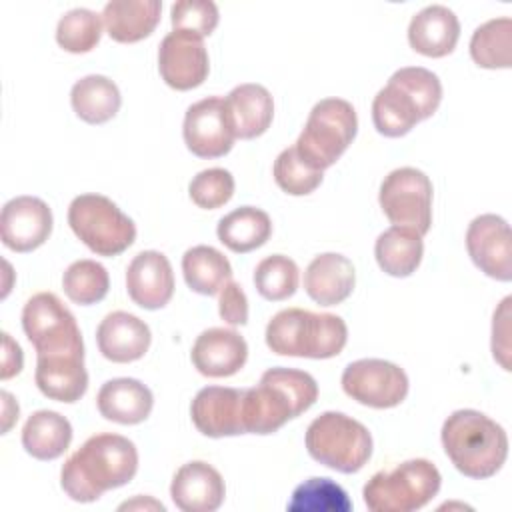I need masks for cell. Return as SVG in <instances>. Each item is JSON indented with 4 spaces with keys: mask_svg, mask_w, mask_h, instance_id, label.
<instances>
[{
    "mask_svg": "<svg viewBox=\"0 0 512 512\" xmlns=\"http://www.w3.org/2000/svg\"><path fill=\"white\" fill-rule=\"evenodd\" d=\"M348 340L346 322L328 312L284 308L266 326V344L274 354L298 358H334Z\"/></svg>",
    "mask_w": 512,
    "mask_h": 512,
    "instance_id": "obj_5",
    "label": "cell"
},
{
    "mask_svg": "<svg viewBox=\"0 0 512 512\" xmlns=\"http://www.w3.org/2000/svg\"><path fill=\"white\" fill-rule=\"evenodd\" d=\"M96 406L106 420L132 426L150 416L154 396L150 388L136 378H112L100 386Z\"/></svg>",
    "mask_w": 512,
    "mask_h": 512,
    "instance_id": "obj_25",
    "label": "cell"
},
{
    "mask_svg": "<svg viewBox=\"0 0 512 512\" xmlns=\"http://www.w3.org/2000/svg\"><path fill=\"white\" fill-rule=\"evenodd\" d=\"M96 342L100 354L116 364L140 360L152 342L150 328L138 316L116 310L102 318L96 328Z\"/></svg>",
    "mask_w": 512,
    "mask_h": 512,
    "instance_id": "obj_21",
    "label": "cell"
},
{
    "mask_svg": "<svg viewBox=\"0 0 512 512\" xmlns=\"http://www.w3.org/2000/svg\"><path fill=\"white\" fill-rule=\"evenodd\" d=\"M218 312L224 322L230 326H244L248 322V298L238 282H226L218 292Z\"/></svg>",
    "mask_w": 512,
    "mask_h": 512,
    "instance_id": "obj_42",
    "label": "cell"
},
{
    "mask_svg": "<svg viewBox=\"0 0 512 512\" xmlns=\"http://www.w3.org/2000/svg\"><path fill=\"white\" fill-rule=\"evenodd\" d=\"M186 148L198 158H220L234 146V132L226 116L224 98L208 96L188 106L182 124Z\"/></svg>",
    "mask_w": 512,
    "mask_h": 512,
    "instance_id": "obj_13",
    "label": "cell"
},
{
    "mask_svg": "<svg viewBox=\"0 0 512 512\" xmlns=\"http://www.w3.org/2000/svg\"><path fill=\"white\" fill-rule=\"evenodd\" d=\"M510 302L506 296L492 318V356L504 370H510Z\"/></svg>",
    "mask_w": 512,
    "mask_h": 512,
    "instance_id": "obj_41",
    "label": "cell"
},
{
    "mask_svg": "<svg viewBox=\"0 0 512 512\" xmlns=\"http://www.w3.org/2000/svg\"><path fill=\"white\" fill-rule=\"evenodd\" d=\"M440 438L454 468L474 480L494 476L508 458L504 428L472 408L452 412L442 424Z\"/></svg>",
    "mask_w": 512,
    "mask_h": 512,
    "instance_id": "obj_4",
    "label": "cell"
},
{
    "mask_svg": "<svg viewBox=\"0 0 512 512\" xmlns=\"http://www.w3.org/2000/svg\"><path fill=\"white\" fill-rule=\"evenodd\" d=\"M432 182L412 166H402L384 176L378 202L394 226L412 228L424 236L432 226Z\"/></svg>",
    "mask_w": 512,
    "mask_h": 512,
    "instance_id": "obj_11",
    "label": "cell"
},
{
    "mask_svg": "<svg viewBox=\"0 0 512 512\" xmlns=\"http://www.w3.org/2000/svg\"><path fill=\"white\" fill-rule=\"evenodd\" d=\"M460 38L458 16L442 4H430L416 12L408 24L410 46L424 56H448Z\"/></svg>",
    "mask_w": 512,
    "mask_h": 512,
    "instance_id": "obj_24",
    "label": "cell"
},
{
    "mask_svg": "<svg viewBox=\"0 0 512 512\" xmlns=\"http://www.w3.org/2000/svg\"><path fill=\"white\" fill-rule=\"evenodd\" d=\"M52 222V210L42 198L16 196L2 206V244L14 252H32L48 240Z\"/></svg>",
    "mask_w": 512,
    "mask_h": 512,
    "instance_id": "obj_16",
    "label": "cell"
},
{
    "mask_svg": "<svg viewBox=\"0 0 512 512\" xmlns=\"http://www.w3.org/2000/svg\"><path fill=\"white\" fill-rule=\"evenodd\" d=\"M354 284V264L338 252L314 256L304 272V290L320 306H336L344 302L352 294Z\"/></svg>",
    "mask_w": 512,
    "mask_h": 512,
    "instance_id": "obj_23",
    "label": "cell"
},
{
    "mask_svg": "<svg viewBox=\"0 0 512 512\" xmlns=\"http://www.w3.org/2000/svg\"><path fill=\"white\" fill-rule=\"evenodd\" d=\"M290 512H348L352 502L346 490L330 478H308L292 492Z\"/></svg>",
    "mask_w": 512,
    "mask_h": 512,
    "instance_id": "obj_35",
    "label": "cell"
},
{
    "mask_svg": "<svg viewBox=\"0 0 512 512\" xmlns=\"http://www.w3.org/2000/svg\"><path fill=\"white\" fill-rule=\"evenodd\" d=\"M76 238L98 256H118L136 240V226L108 196L80 194L68 206Z\"/></svg>",
    "mask_w": 512,
    "mask_h": 512,
    "instance_id": "obj_9",
    "label": "cell"
},
{
    "mask_svg": "<svg viewBox=\"0 0 512 512\" xmlns=\"http://www.w3.org/2000/svg\"><path fill=\"white\" fill-rule=\"evenodd\" d=\"M170 496L182 512H214L222 506L226 486L220 472L202 460L182 464L170 484Z\"/></svg>",
    "mask_w": 512,
    "mask_h": 512,
    "instance_id": "obj_20",
    "label": "cell"
},
{
    "mask_svg": "<svg viewBox=\"0 0 512 512\" xmlns=\"http://www.w3.org/2000/svg\"><path fill=\"white\" fill-rule=\"evenodd\" d=\"M64 294L80 306H90L106 298L110 288L108 270L90 258L72 262L62 274Z\"/></svg>",
    "mask_w": 512,
    "mask_h": 512,
    "instance_id": "obj_34",
    "label": "cell"
},
{
    "mask_svg": "<svg viewBox=\"0 0 512 512\" xmlns=\"http://www.w3.org/2000/svg\"><path fill=\"white\" fill-rule=\"evenodd\" d=\"M102 36V16L88 8L68 10L56 26V42L72 54H84L96 48Z\"/></svg>",
    "mask_w": 512,
    "mask_h": 512,
    "instance_id": "obj_37",
    "label": "cell"
},
{
    "mask_svg": "<svg viewBox=\"0 0 512 512\" xmlns=\"http://www.w3.org/2000/svg\"><path fill=\"white\" fill-rule=\"evenodd\" d=\"M300 270L296 262L284 254H272L258 262L254 270V286L258 294L270 302L290 298L298 290Z\"/></svg>",
    "mask_w": 512,
    "mask_h": 512,
    "instance_id": "obj_36",
    "label": "cell"
},
{
    "mask_svg": "<svg viewBox=\"0 0 512 512\" xmlns=\"http://www.w3.org/2000/svg\"><path fill=\"white\" fill-rule=\"evenodd\" d=\"M466 250L486 276L500 282L512 280V234L502 216H476L466 230Z\"/></svg>",
    "mask_w": 512,
    "mask_h": 512,
    "instance_id": "obj_15",
    "label": "cell"
},
{
    "mask_svg": "<svg viewBox=\"0 0 512 512\" xmlns=\"http://www.w3.org/2000/svg\"><path fill=\"white\" fill-rule=\"evenodd\" d=\"M34 380L38 390L56 402H78L88 390L84 356L36 358Z\"/></svg>",
    "mask_w": 512,
    "mask_h": 512,
    "instance_id": "obj_27",
    "label": "cell"
},
{
    "mask_svg": "<svg viewBox=\"0 0 512 512\" xmlns=\"http://www.w3.org/2000/svg\"><path fill=\"white\" fill-rule=\"evenodd\" d=\"M248 358L246 340L232 328H208L192 344L190 360L208 378H228L242 370Z\"/></svg>",
    "mask_w": 512,
    "mask_h": 512,
    "instance_id": "obj_19",
    "label": "cell"
},
{
    "mask_svg": "<svg viewBox=\"0 0 512 512\" xmlns=\"http://www.w3.org/2000/svg\"><path fill=\"white\" fill-rule=\"evenodd\" d=\"M22 328L36 358L84 356L82 332L74 314L52 292H38L22 308Z\"/></svg>",
    "mask_w": 512,
    "mask_h": 512,
    "instance_id": "obj_10",
    "label": "cell"
},
{
    "mask_svg": "<svg viewBox=\"0 0 512 512\" xmlns=\"http://www.w3.org/2000/svg\"><path fill=\"white\" fill-rule=\"evenodd\" d=\"M318 398L316 380L296 368H268L260 382L244 390L242 422L246 434H272L298 418Z\"/></svg>",
    "mask_w": 512,
    "mask_h": 512,
    "instance_id": "obj_2",
    "label": "cell"
},
{
    "mask_svg": "<svg viewBox=\"0 0 512 512\" xmlns=\"http://www.w3.org/2000/svg\"><path fill=\"white\" fill-rule=\"evenodd\" d=\"M244 390L230 386H206L190 404V416L198 432L210 438L246 434L242 422Z\"/></svg>",
    "mask_w": 512,
    "mask_h": 512,
    "instance_id": "obj_17",
    "label": "cell"
},
{
    "mask_svg": "<svg viewBox=\"0 0 512 512\" xmlns=\"http://www.w3.org/2000/svg\"><path fill=\"white\" fill-rule=\"evenodd\" d=\"M126 290L132 302L144 310L164 308L174 294L170 260L158 250L138 252L126 268Z\"/></svg>",
    "mask_w": 512,
    "mask_h": 512,
    "instance_id": "obj_18",
    "label": "cell"
},
{
    "mask_svg": "<svg viewBox=\"0 0 512 512\" xmlns=\"http://www.w3.org/2000/svg\"><path fill=\"white\" fill-rule=\"evenodd\" d=\"M358 132L354 106L344 98L316 102L296 140V152L316 170H326L346 152Z\"/></svg>",
    "mask_w": 512,
    "mask_h": 512,
    "instance_id": "obj_8",
    "label": "cell"
},
{
    "mask_svg": "<svg viewBox=\"0 0 512 512\" xmlns=\"http://www.w3.org/2000/svg\"><path fill=\"white\" fill-rule=\"evenodd\" d=\"M274 180L290 196H306L322 184V170L312 168L296 152V146L284 148L274 160Z\"/></svg>",
    "mask_w": 512,
    "mask_h": 512,
    "instance_id": "obj_38",
    "label": "cell"
},
{
    "mask_svg": "<svg viewBox=\"0 0 512 512\" xmlns=\"http://www.w3.org/2000/svg\"><path fill=\"white\" fill-rule=\"evenodd\" d=\"M308 454L342 474L364 468L372 456V434L368 428L344 412H322L306 428Z\"/></svg>",
    "mask_w": 512,
    "mask_h": 512,
    "instance_id": "obj_7",
    "label": "cell"
},
{
    "mask_svg": "<svg viewBox=\"0 0 512 512\" xmlns=\"http://www.w3.org/2000/svg\"><path fill=\"white\" fill-rule=\"evenodd\" d=\"M160 12V0H110L102 10V24L112 40L132 44L154 32Z\"/></svg>",
    "mask_w": 512,
    "mask_h": 512,
    "instance_id": "obj_26",
    "label": "cell"
},
{
    "mask_svg": "<svg viewBox=\"0 0 512 512\" xmlns=\"http://www.w3.org/2000/svg\"><path fill=\"white\" fill-rule=\"evenodd\" d=\"M2 370H0V378L8 380L16 374H20L22 364H24V356H22V348L18 346V342L12 340V336L8 332H2Z\"/></svg>",
    "mask_w": 512,
    "mask_h": 512,
    "instance_id": "obj_43",
    "label": "cell"
},
{
    "mask_svg": "<svg viewBox=\"0 0 512 512\" xmlns=\"http://www.w3.org/2000/svg\"><path fill=\"white\" fill-rule=\"evenodd\" d=\"M224 108L232 132L240 140L262 136L274 118V100L262 84H240L224 98Z\"/></svg>",
    "mask_w": 512,
    "mask_h": 512,
    "instance_id": "obj_22",
    "label": "cell"
},
{
    "mask_svg": "<svg viewBox=\"0 0 512 512\" xmlns=\"http://www.w3.org/2000/svg\"><path fill=\"white\" fill-rule=\"evenodd\" d=\"M138 472V450L120 434L90 436L60 470V486L74 502H94L106 490L128 484Z\"/></svg>",
    "mask_w": 512,
    "mask_h": 512,
    "instance_id": "obj_1",
    "label": "cell"
},
{
    "mask_svg": "<svg viewBox=\"0 0 512 512\" xmlns=\"http://www.w3.org/2000/svg\"><path fill=\"white\" fill-rule=\"evenodd\" d=\"M216 234L228 250L246 254L268 242L272 220L256 206H240L218 220Z\"/></svg>",
    "mask_w": 512,
    "mask_h": 512,
    "instance_id": "obj_30",
    "label": "cell"
},
{
    "mask_svg": "<svg viewBox=\"0 0 512 512\" xmlns=\"http://www.w3.org/2000/svg\"><path fill=\"white\" fill-rule=\"evenodd\" d=\"M2 414H4V424H2V432H8L12 422L18 420V402L12 398L10 392H2Z\"/></svg>",
    "mask_w": 512,
    "mask_h": 512,
    "instance_id": "obj_44",
    "label": "cell"
},
{
    "mask_svg": "<svg viewBox=\"0 0 512 512\" xmlns=\"http://www.w3.org/2000/svg\"><path fill=\"white\" fill-rule=\"evenodd\" d=\"M140 510V508H152V510H160V512H164V506L160 504V502H156V500H152V498H142V496H138V498H134V500H130V502H122L120 506H118V510Z\"/></svg>",
    "mask_w": 512,
    "mask_h": 512,
    "instance_id": "obj_45",
    "label": "cell"
},
{
    "mask_svg": "<svg viewBox=\"0 0 512 512\" xmlns=\"http://www.w3.org/2000/svg\"><path fill=\"white\" fill-rule=\"evenodd\" d=\"M472 60L488 70L512 66V20L492 18L480 24L470 38Z\"/></svg>",
    "mask_w": 512,
    "mask_h": 512,
    "instance_id": "obj_33",
    "label": "cell"
},
{
    "mask_svg": "<svg viewBox=\"0 0 512 512\" xmlns=\"http://www.w3.org/2000/svg\"><path fill=\"white\" fill-rule=\"evenodd\" d=\"M342 390L358 404L370 408H394L408 396L406 372L382 358H360L350 362L340 378Z\"/></svg>",
    "mask_w": 512,
    "mask_h": 512,
    "instance_id": "obj_12",
    "label": "cell"
},
{
    "mask_svg": "<svg viewBox=\"0 0 512 512\" xmlns=\"http://www.w3.org/2000/svg\"><path fill=\"white\" fill-rule=\"evenodd\" d=\"M72 442V424L54 410H36L22 428V446L36 460L60 458Z\"/></svg>",
    "mask_w": 512,
    "mask_h": 512,
    "instance_id": "obj_28",
    "label": "cell"
},
{
    "mask_svg": "<svg viewBox=\"0 0 512 512\" xmlns=\"http://www.w3.org/2000/svg\"><path fill=\"white\" fill-rule=\"evenodd\" d=\"M374 256L382 272L394 278H406L414 274L422 262V236L412 228L390 226L376 238Z\"/></svg>",
    "mask_w": 512,
    "mask_h": 512,
    "instance_id": "obj_29",
    "label": "cell"
},
{
    "mask_svg": "<svg viewBox=\"0 0 512 512\" xmlns=\"http://www.w3.org/2000/svg\"><path fill=\"white\" fill-rule=\"evenodd\" d=\"M158 70L162 80L174 90L198 88L210 72V60L200 36L172 30L158 48Z\"/></svg>",
    "mask_w": 512,
    "mask_h": 512,
    "instance_id": "obj_14",
    "label": "cell"
},
{
    "mask_svg": "<svg viewBox=\"0 0 512 512\" xmlns=\"http://www.w3.org/2000/svg\"><path fill=\"white\" fill-rule=\"evenodd\" d=\"M440 470L426 458H412L380 470L364 484V504L372 512H412L424 508L440 490Z\"/></svg>",
    "mask_w": 512,
    "mask_h": 512,
    "instance_id": "obj_6",
    "label": "cell"
},
{
    "mask_svg": "<svg viewBox=\"0 0 512 512\" xmlns=\"http://www.w3.org/2000/svg\"><path fill=\"white\" fill-rule=\"evenodd\" d=\"M70 104L76 116L88 124H104L116 116L122 104L118 86L102 74H88L74 82Z\"/></svg>",
    "mask_w": 512,
    "mask_h": 512,
    "instance_id": "obj_31",
    "label": "cell"
},
{
    "mask_svg": "<svg viewBox=\"0 0 512 512\" xmlns=\"http://www.w3.org/2000/svg\"><path fill=\"white\" fill-rule=\"evenodd\" d=\"M182 274L190 290L202 296L218 294L232 278V266L228 258L214 246L198 244L184 252Z\"/></svg>",
    "mask_w": 512,
    "mask_h": 512,
    "instance_id": "obj_32",
    "label": "cell"
},
{
    "mask_svg": "<svg viewBox=\"0 0 512 512\" xmlns=\"http://www.w3.org/2000/svg\"><path fill=\"white\" fill-rule=\"evenodd\" d=\"M234 176L224 168H208L198 172L188 184L190 200L204 210L224 206L234 194Z\"/></svg>",
    "mask_w": 512,
    "mask_h": 512,
    "instance_id": "obj_39",
    "label": "cell"
},
{
    "mask_svg": "<svg viewBox=\"0 0 512 512\" xmlns=\"http://www.w3.org/2000/svg\"><path fill=\"white\" fill-rule=\"evenodd\" d=\"M172 30L190 32L194 36H210L218 26L220 12L210 0H180L170 8Z\"/></svg>",
    "mask_w": 512,
    "mask_h": 512,
    "instance_id": "obj_40",
    "label": "cell"
},
{
    "mask_svg": "<svg viewBox=\"0 0 512 512\" xmlns=\"http://www.w3.org/2000/svg\"><path fill=\"white\" fill-rule=\"evenodd\" d=\"M442 102L440 78L422 66L396 70L372 100L374 128L388 138L408 134L418 122L430 118Z\"/></svg>",
    "mask_w": 512,
    "mask_h": 512,
    "instance_id": "obj_3",
    "label": "cell"
}]
</instances>
